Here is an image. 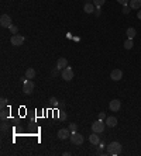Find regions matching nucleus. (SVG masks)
Listing matches in <instances>:
<instances>
[{
    "mask_svg": "<svg viewBox=\"0 0 141 156\" xmlns=\"http://www.w3.org/2000/svg\"><path fill=\"white\" fill-rule=\"evenodd\" d=\"M121 144H119V142H110V145H107V153L112 156H117L121 153Z\"/></svg>",
    "mask_w": 141,
    "mask_h": 156,
    "instance_id": "f257e3e1",
    "label": "nucleus"
},
{
    "mask_svg": "<svg viewBox=\"0 0 141 156\" xmlns=\"http://www.w3.org/2000/svg\"><path fill=\"white\" fill-rule=\"evenodd\" d=\"M69 139H70V142H72L73 145H82L83 141H85V138H83V135H81L78 131H76V132H72V134H70Z\"/></svg>",
    "mask_w": 141,
    "mask_h": 156,
    "instance_id": "f03ea898",
    "label": "nucleus"
},
{
    "mask_svg": "<svg viewBox=\"0 0 141 156\" xmlns=\"http://www.w3.org/2000/svg\"><path fill=\"white\" fill-rule=\"evenodd\" d=\"M104 127H106V124L103 122V120H98V121H95L92 124V131L98 132V134H102L104 131Z\"/></svg>",
    "mask_w": 141,
    "mask_h": 156,
    "instance_id": "7ed1b4c3",
    "label": "nucleus"
},
{
    "mask_svg": "<svg viewBox=\"0 0 141 156\" xmlns=\"http://www.w3.org/2000/svg\"><path fill=\"white\" fill-rule=\"evenodd\" d=\"M61 76H62V79L66 82H69L73 79V69L72 68H69V66H66L65 69H62V73H61Z\"/></svg>",
    "mask_w": 141,
    "mask_h": 156,
    "instance_id": "20e7f679",
    "label": "nucleus"
},
{
    "mask_svg": "<svg viewBox=\"0 0 141 156\" xmlns=\"http://www.w3.org/2000/svg\"><path fill=\"white\" fill-rule=\"evenodd\" d=\"M23 92L24 94H33L34 92V83L33 80H24V85H23Z\"/></svg>",
    "mask_w": 141,
    "mask_h": 156,
    "instance_id": "39448f33",
    "label": "nucleus"
},
{
    "mask_svg": "<svg viewBox=\"0 0 141 156\" xmlns=\"http://www.w3.org/2000/svg\"><path fill=\"white\" fill-rule=\"evenodd\" d=\"M0 26L3 28H10L11 26V17L9 14H3L0 17Z\"/></svg>",
    "mask_w": 141,
    "mask_h": 156,
    "instance_id": "423d86ee",
    "label": "nucleus"
},
{
    "mask_svg": "<svg viewBox=\"0 0 141 156\" xmlns=\"http://www.w3.org/2000/svg\"><path fill=\"white\" fill-rule=\"evenodd\" d=\"M10 42H11V45H14V47H18V45H21V44L24 42V37H21L20 34H14V35L11 37Z\"/></svg>",
    "mask_w": 141,
    "mask_h": 156,
    "instance_id": "0eeeda50",
    "label": "nucleus"
},
{
    "mask_svg": "<svg viewBox=\"0 0 141 156\" xmlns=\"http://www.w3.org/2000/svg\"><path fill=\"white\" fill-rule=\"evenodd\" d=\"M70 134H72V132H70L69 128H62V129L58 131V138L62 139V141H65V139H68V138L70 136Z\"/></svg>",
    "mask_w": 141,
    "mask_h": 156,
    "instance_id": "6e6552de",
    "label": "nucleus"
},
{
    "mask_svg": "<svg viewBox=\"0 0 141 156\" xmlns=\"http://www.w3.org/2000/svg\"><path fill=\"white\" fill-rule=\"evenodd\" d=\"M121 77H123V72L120 69H113L112 70V73H110V79L114 82H119L121 80Z\"/></svg>",
    "mask_w": 141,
    "mask_h": 156,
    "instance_id": "1a4fd4ad",
    "label": "nucleus"
},
{
    "mask_svg": "<svg viewBox=\"0 0 141 156\" xmlns=\"http://www.w3.org/2000/svg\"><path fill=\"white\" fill-rule=\"evenodd\" d=\"M109 107H110V110H112V111L117 113L120 108H121V101H120V100H117V98H114V100H112V101H110Z\"/></svg>",
    "mask_w": 141,
    "mask_h": 156,
    "instance_id": "9d476101",
    "label": "nucleus"
},
{
    "mask_svg": "<svg viewBox=\"0 0 141 156\" xmlns=\"http://www.w3.org/2000/svg\"><path fill=\"white\" fill-rule=\"evenodd\" d=\"M89 142H90L92 145H99V144H100V138H99L98 132H93V134L89 136Z\"/></svg>",
    "mask_w": 141,
    "mask_h": 156,
    "instance_id": "9b49d317",
    "label": "nucleus"
},
{
    "mask_svg": "<svg viewBox=\"0 0 141 156\" xmlns=\"http://www.w3.org/2000/svg\"><path fill=\"white\" fill-rule=\"evenodd\" d=\"M66 66H68V61H66V58H59L58 62H57V68H58L59 70H62V69H65Z\"/></svg>",
    "mask_w": 141,
    "mask_h": 156,
    "instance_id": "f8f14e48",
    "label": "nucleus"
},
{
    "mask_svg": "<svg viewBox=\"0 0 141 156\" xmlns=\"http://www.w3.org/2000/svg\"><path fill=\"white\" fill-rule=\"evenodd\" d=\"M106 125L110 127V128L116 127V125H117V118H116V117H107V118H106Z\"/></svg>",
    "mask_w": 141,
    "mask_h": 156,
    "instance_id": "ddd939ff",
    "label": "nucleus"
},
{
    "mask_svg": "<svg viewBox=\"0 0 141 156\" xmlns=\"http://www.w3.org/2000/svg\"><path fill=\"white\" fill-rule=\"evenodd\" d=\"M83 10L86 11L87 14H90V13H95V10H96V6L93 4V3H86V4H85V7H83Z\"/></svg>",
    "mask_w": 141,
    "mask_h": 156,
    "instance_id": "4468645a",
    "label": "nucleus"
},
{
    "mask_svg": "<svg viewBox=\"0 0 141 156\" xmlns=\"http://www.w3.org/2000/svg\"><path fill=\"white\" fill-rule=\"evenodd\" d=\"M34 77H35V70H34L33 68H28V69L26 70V79L31 80V79H34Z\"/></svg>",
    "mask_w": 141,
    "mask_h": 156,
    "instance_id": "2eb2a0df",
    "label": "nucleus"
},
{
    "mask_svg": "<svg viewBox=\"0 0 141 156\" xmlns=\"http://www.w3.org/2000/svg\"><path fill=\"white\" fill-rule=\"evenodd\" d=\"M131 9H141V0H130Z\"/></svg>",
    "mask_w": 141,
    "mask_h": 156,
    "instance_id": "dca6fc26",
    "label": "nucleus"
},
{
    "mask_svg": "<svg viewBox=\"0 0 141 156\" xmlns=\"http://www.w3.org/2000/svg\"><path fill=\"white\" fill-rule=\"evenodd\" d=\"M126 34H127V37L130 38V39H133V38L136 37V28L130 27L129 30H127V32H126Z\"/></svg>",
    "mask_w": 141,
    "mask_h": 156,
    "instance_id": "f3484780",
    "label": "nucleus"
},
{
    "mask_svg": "<svg viewBox=\"0 0 141 156\" xmlns=\"http://www.w3.org/2000/svg\"><path fill=\"white\" fill-rule=\"evenodd\" d=\"M7 117H9V110H6V108H1V113H0V118H1V121H4Z\"/></svg>",
    "mask_w": 141,
    "mask_h": 156,
    "instance_id": "a211bd4d",
    "label": "nucleus"
},
{
    "mask_svg": "<svg viewBox=\"0 0 141 156\" xmlns=\"http://www.w3.org/2000/svg\"><path fill=\"white\" fill-rule=\"evenodd\" d=\"M133 45H134V44H133V39H130V38H129V39L124 42V48L126 49H131V48H133Z\"/></svg>",
    "mask_w": 141,
    "mask_h": 156,
    "instance_id": "6ab92c4d",
    "label": "nucleus"
},
{
    "mask_svg": "<svg viewBox=\"0 0 141 156\" xmlns=\"http://www.w3.org/2000/svg\"><path fill=\"white\" fill-rule=\"evenodd\" d=\"M104 1L106 0H93V4L96 6V7H102L104 4Z\"/></svg>",
    "mask_w": 141,
    "mask_h": 156,
    "instance_id": "aec40b11",
    "label": "nucleus"
},
{
    "mask_svg": "<svg viewBox=\"0 0 141 156\" xmlns=\"http://www.w3.org/2000/svg\"><path fill=\"white\" fill-rule=\"evenodd\" d=\"M131 10H133V9L130 7V4H126V6H123V13H124V14H129V13H130Z\"/></svg>",
    "mask_w": 141,
    "mask_h": 156,
    "instance_id": "412c9836",
    "label": "nucleus"
},
{
    "mask_svg": "<svg viewBox=\"0 0 141 156\" xmlns=\"http://www.w3.org/2000/svg\"><path fill=\"white\" fill-rule=\"evenodd\" d=\"M9 30H10L11 34H17V32H18V27H17V26H13V24L10 26V28H9Z\"/></svg>",
    "mask_w": 141,
    "mask_h": 156,
    "instance_id": "4be33fe9",
    "label": "nucleus"
},
{
    "mask_svg": "<svg viewBox=\"0 0 141 156\" xmlns=\"http://www.w3.org/2000/svg\"><path fill=\"white\" fill-rule=\"evenodd\" d=\"M49 103H51L54 107H57V106H58V100H57L55 97H51V98H49Z\"/></svg>",
    "mask_w": 141,
    "mask_h": 156,
    "instance_id": "5701e85b",
    "label": "nucleus"
},
{
    "mask_svg": "<svg viewBox=\"0 0 141 156\" xmlns=\"http://www.w3.org/2000/svg\"><path fill=\"white\" fill-rule=\"evenodd\" d=\"M6 104H7V98H6V97H1V100H0V106H1V108H4Z\"/></svg>",
    "mask_w": 141,
    "mask_h": 156,
    "instance_id": "b1692460",
    "label": "nucleus"
},
{
    "mask_svg": "<svg viewBox=\"0 0 141 156\" xmlns=\"http://www.w3.org/2000/svg\"><path fill=\"white\" fill-rule=\"evenodd\" d=\"M69 129H70V132H76V131H78V125H76V124H70Z\"/></svg>",
    "mask_w": 141,
    "mask_h": 156,
    "instance_id": "393cba45",
    "label": "nucleus"
},
{
    "mask_svg": "<svg viewBox=\"0 0 141 156\" xmlns=\"http://www.w3.org/2000/svg\"><path fill=\"white\" fill-rule=\"evenodd\" d=\"M95 16L96 17L100 16V7H96V10H95Z\"/></svg>",
    "mask_w": 141,
    "mask_h": 156,
    "instance_id": "a878e982",
    "label": "nucleus"
},
{
    "mask_svg": "<svg viewBox=\"0 0 141 156\" xmlns=\"http://www.w3.org/2000/svg\"><path fill=\"white\" fill-rule=\"evenodd\" d=\"M58 73H59V69H58V68H55V69L52 70V76H54V77H55V76L58 75Z\"/></svg>",
    "mask_w": 141,
    "mask_h": 156,
    "instance_id": "bb28decb",
    "label": "nucleus"
},
{
    "mask_svg": "<svg viewBox=\"0 0 141 156\" xmlns=\"http://www.w3.org/2000/svg\"><path fill=\"white\" fill-rule=\"evenodd\" d=\"M99 120H106V114H104V113H99Z\"/></svg>",
    "mask_w": 141,
    "mask_h": 156,
    "instance_id": "cd10ccee",
    "label": "nucleus"
},
{
    "mask_svg": "<svg viewBox=\"0 0 141 156\" xmlns=\"http://www.w3.org/2000/svg\"><path fill=\"white\" fill-rule=\"evenodd\" d=\"M117 1H119L120 4H123V6H126L127 3H129V0H117Z\"/></svg>",
    "mask_w": 141,
    "mask_h": 156,
    "instance_id": "c85d7f7f",
    "label": "nucleus"
},
{
    "mask_svg": "<svg viewBox=\"0 0 141 156\" xmlns=\"http://www.w3.org/2000/svg\"><path fill=\"white\" fill-rule=\"evenodd\" d=\"M7 124H4V122H3V124H1V131H3V132H4V131H7Z\"/></svg>",
    "mask_w": 141,
    "mask_h": 156,
    "instance_id": "c756f323",
    "label": "nucleus"
},
{
    "mask_svg": "<svg viewBox=\"0 0 141 156\" xmlns=\"http://www.w3.org/2000/svg\"><path fill=\"white\" fill-rule=\"evenodd\" d=\"M137 17H138V20H141V10L137 13Z\"/></svg>",
    "mask_w": 141,
    "mask_h": 156,
    "instance_id": "7c9ffc66",
    "label": "nucleus"
}]
</instances>
